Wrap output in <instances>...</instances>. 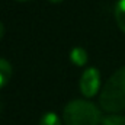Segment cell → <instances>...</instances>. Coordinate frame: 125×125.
Here are the masks:
<instances>
[{
    "label": "cell",
    "instance_id": "obj_1",
    "mask_svg": "<svg viewBox=\"0 0 125 125\" xmlns=\"http://www.w3.org/2000/svg\"><path fill=\"white\" fill-rule=\"evenodd\" d=\"M99 105L111 115L125 111V65L116 70L103 84L99 94Z\"/></svg>",
    "mask_w": 125,
    "mask_h": 125
},
{
    "label": "cell",
    "instance_id": "obj_2",
    "mask_svg": "<svg viewBox=\"0 0 125 125\" xmlns=\"http://www.w3.org/2000/svg\"><path fill=\"white\" fill-rule=\"evenodd\" d=\"M102 119L97 106L86 99H74L68 102L62 111L64 125H99Z\"/></svg>",
    "mask_w": 125,
    "mask_h": 125
},
{
    "label": "cell",
    "instance_id": "obj_3",
    "mask_svg": "<svg viewBox=\"0 0 125 125\" xmlns=\"http://www.w3.org/2000/svg\"><path fill=\"white\" fill-rule=\"evenodd\" d=\"M100 89V73L96 67H89L80 77V92L84 97H93Z\"/></svg>",
    "mask_w": 125,
    "mask_h": 125
},
{
    "label": "cell",
    "instance_id": "obj_4",
    "mask_svg": "<svg viewBox=\"0 0 125 125\" xmlns=\"http://www.w3.org/2000/svg\"><path fill=\"white\" fill-rule=\"evenodd\" d=\"M87 58H89L87 57V52L82 47H74L70 51V61L73 62L74 65H77V67H83L87 62Z\"/></svg>",
    "mask_w": 125,
    "mask_h": 125
},
{
    "label": "cell",
    "instance_id": "obj_5",
    "mask_svg": "<svg viewBox=\"0 0 125 125\" xmlns=\"http://www.w3.org/2000/svg\"><path fill=\"white\" fill-rule=\"evenodd\" d=\"M12 71H13V68H12L10 62L4 58H0V89L9 83V80L12 77Z\"/></svg>",
    "mask_w": 125,
    "mask_h": 125
},
{
    "label": "cell",
    "instance_id": "obj_6",
    "mask_svg": "<svg viewBox=\"0 0 125 125\" xmlns=\"http://www.w3.org/2000/svg\"><path fill=\"white\" fill-rule=\"evenodd\" d=\"M115 19L119 29L125 33V0H118L115 6Z\"/></svg>",
    "mask_w": 125,
    "mask_h": 125
},
{
    "label": "cell",
    "instance_id": "obj_7",
    "mask_svg": "<svg viewBox=\"0 0 125 125\" xmlns=\"http://www.w3.org/2000/svg\"><path fill=\"white\" fill-rule=\"evenodd\" d=\"M39 125H61V119L55 112H47L39 119Z\"/></svg>",
    "mask_w": 125,
    "mask_h": 125
},
{
    "label": "cell",
    "instance_id": "obj_8",
    "mask_svg": "<svg viewBox=\"0 0 125 125\" xmlns=\"http://www.w3.org/2000/svg\"><path fill=\"white\" fill-rule=\"evenodd\" d=\"M102 125H125V116H122V115H108L102 119Z\"/></svg>",
    "mask_w": 125,
    "mask_h": 125
},
{
    "label": "cell",
    "instance_id": "obj_9",
    "mask_svg": "<svg viewBox=\"0 0 125 125\" xmlns=\"http://www.w3.org/2000/svg\"><path fill=\"white\" fill-rule=\"evenodd\" d=\"M4 32H6V29H4V25H3V22H0V41H1V38L4 36Z\"/></svg>",
    "mask_w": 125,
    "mask_h": 125
},
{
    "label": "cell",
    "instance_id": "obj_10",
    "mask_svg": "<svg viewBox=\"0 0 125 125\" xmlns=\"http://www.w3.org/2000/svg\"><path fill=\"white\" fill-rule=\"evenodd\" d=\"M48 1H51V3H54V4H58V3H61L62 0H48Z\"/></svg>",
    "mask_w": 125,
    "mask_h": 125
},
{
    "label": "cell",
    "instance_id": "obj_11",
    "mask_svg": "<svg viewBox=\"0 0 125 125\" xmlns=\"http://www.w3.org/2000/svg\"><path fill=\"white\" fill-rule=\"evenodd\" d=\"M18 1H26V0H18Z\"/></svg>",
    "mask_w": 125,
    "mask_h": 125
}]
</instances>
